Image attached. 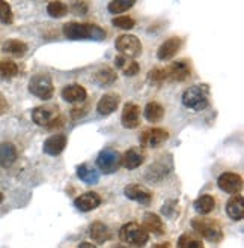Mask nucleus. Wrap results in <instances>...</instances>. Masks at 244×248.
<instances>
[{"label": "nucleus", "instance_id": "34", "mask_svg": "<svg viewBox=\"0 0 244 248\" xmlns=\"http://www.w3.org/2000/svg\"><path fill=\"white\" fill-rule=\"evenodd\" d=\"M0 23L2 24H11L12 23V9L9 3L0 0Z\"/></svg>", "mask_w": 244, "mask_h": 248}, {"label": "nucleus", "instance_id": "39", "mask_svg": "<svg viewBox=\"0 0 244 248\" xmlns=\"http://www.w3.org/2000/svg\"><path fill=\"white\" fill-rule=\"evenodd\" d=\"M152 248H170V245H169V244H157V245H154Z\"/></svg>", "mask_w": 244, "mask_h": 248}, {"label": "nucleus", "instance_id": "21", "mask_svg": "<svg viewBox=\"0 0 244 248\" xmlns=\"http://www.w3.org/2000/svg\"><path fill=\"white\" fill-rule=\"evenodd\" d=\"M226 212H228L229 217H231V220H234V221L243 220V217H244V205H243V197L240 194H235V196H232L231 199L228 200Z\"/></svg>", "mask_w": 244, "mask_h": 248}, {"label": "nucleus", "instance_id": "10", "mask_svg": "<svg viewBox=\"0 0 244 248\" xmlns=\"http://www.w3.org/2000/svg\"><path fill=\"white\" fill-rule=\"evenodd\" d=\"M217 185L225 193L235 196L243 186V179L237 173H223L217 181Z\"/></svg>", "mask_w": 244, "mask_h": 248}, {"label": "nucleus", "instance_id": "38", "mask_svg": "<svg viewBox=\"0 0 244 248\" xmlns=\"http://www.w3.org/2000/svg\"><path fill=\"white\" fill-rule=\"evenodd\" d=\"M79 248H97L95 245H92V244H89V242H83Z\"/></svg>", "mask_w": 244, "mask_h": 248}, {"label": "nucleus", "instance_id": "2", "mask_svg": "<svg viewBox=\"0 0 244 248\" xmlns=\"http://www.w3.org/2000/svg\"><path fill=\"white\" fill-rule=\"evenodd\" d=\"M119 238L124 244L133 245L136 248H142L146 245L149 239V233L137 223H128L121 227Z\"/></svg>", "mask_w": 244, "mask_h": 248}, {"label": "nucleus", "instance_id": "31", "mask_svg": "<svg viewBox=\"0 0 244 248\" xmlns=\"http://www.w3.org/2000/svg\"><path fill=\"white\" fill-rule=\"evenodd\" d=\"M18 74V66L12 61L0 62V78H12Z\"/></svg>", "mask_w": 244, "mask_h": 248}, {"label": "nucleus", "instance_id": "20", "mask_svg": "<svg viewBox=\"0 0 244 248\" xmlns=\"http://www.w3.org/2000/svg\"><path fill=\"white\" fill-rule=\"evenodd\" d=\"M66 146V137L64 134H54L44 141V152L49 155H59Z\"/></svg>", "mask_w": 244, "mask_h": 248}, {"label": "nucleus", "instance_id": "5", "mask_svg": "<svg viewBox=\"0 0 244 248\" xmlns=\"http://www.w3.org/2000/svg\"><path fill=\"white\" fill-rule=\"evenodd\" d=\"M122 155L112 148H106L99 152L97 158V166L103 173H114L121 167Z\"/></svg>", "mask_w": 244, "mask_h": 248}, {"label": "nucleus", "instance_id": "23", "mask_svg": "<svg viewBox=\"0 0 244 248\" xmlns=\"http://www.w3.org/2000/svg\"><path fill=\"white\" fill-rule=\"evenodd\" d=\"M114 63H116V68L124 72L125 76H136L140 66L136 61L130 59V57H125V56H118L116 59H114Z\"/></svg>", "mask_w": 244, "mask_h": 248}, {"label": "nucleus", "instance_id": "22", "mask_svg": "<svg viewBox=\"0 0 244 248\" xmlns=\"http://www.w3.org/2000/svg\"><path fill=\"white\" fill-rule=\"evenodd\" d=\"M143 229L146 232H151V233H155V235H162L164 232V223L162 218L157 215V214H152V212H146L145 217H143Z\"/></svg>", "mask_w": 244, "mask_h": 248}, {"label": "nucleus", "instance_id": "28", "mask_svg": "<svg viewBox=\"0 0 244 248\" xmlns=\"http://www.w3.org/2000/svg\"><path fill=\"white\" fill-rule=\"evenodd\" d=\"M77 174L81 181H84L86 184H97L99 179V174L95 169L89 167L88 164H81L77 169Z\"/></svg>", "mask_w": 244, "mask_h": 248}, {"label": "nucleus", "instance_id": "30", "mask_svg": "<svg viewBox=\"0 0 244 248\" xmlns=\"http://www.w3.org/2000/svg\"><path fill=\"white\" fill-rule=\"evenodd\" d=\"M3 51L12 56H23L27 51V46L18 39H9L3 44Z\"/></svg>", "mask_w": 244, "mask_h": 248}, {"label": "nucleus", "instance_id": "19", "mask_svg": "<svg viewBox=\"0 0 244 248\" xmlns=\"http://www.w3.org/2000/svg\"><path fill=\"white\" fill-rule=\"evenodd\" d=\"M86 91L80 84H69L62 89V98L66 103H83L86 99Z\"/></svg>", "mask_w": 244, "mask_h": 248}, {"label": "nucleus", "instance_id": "25", "mask_svg": "<svg viewBox=\"0 0 244 248\" xmlns=\"http://www.w3.org/2000/svg\"><path fill=\"white\" fill-rule=\"evenodd\" d=\"M214 208H216V200H214L212 196H200L196 202H195V209L200 214V215H207L210 214Z\"/></svg>", "mask_w": 244, "mask_h": 248}, {"label": "nucleus", "instance_id": "40", "mask_svg": "<svg viewBox=\"0 0 244 248\" xmlns=\"http://www.w3.org/2000/svg\"><path fill=\"white\" fill-rule=\"evenodd\" d=\"M2 200H3V194L0 193V203H2Z\"/></svg>", "mask_w": 244, "mask_h": 248}, {"label": "nucleus", "instance_id": "29", "mask_svg": "<svg viewBox=\"0 0 244 248\" xmlns=\"http://www.w3.org/2000/svg\"><path fill=\"white\" fill-rule=\"evenodd\" d=\"M178 248H205L204 242L193 233H184L178 239Z\"/></svg>", "mask_w": 244, "mask_h": 248}, {"label": "nucleus", "instance_id": "24", "mask_svg": "<svg viewBox=\"0 0 244 248\" xmlns=\"http://www.w3.org/2000/svg\"><path fill=\"white\" fill-rule=\"evenodd\" d=\"M91 238L94 241H97L98 244H104L106 241H109L110 239V232H109L107 226L103 224V223H99V221L94 223L91 226Z\"/></svg>", "mask_w": 244, "mask_h": 248}, {"label": "nucleus", "instance_id": "18", "mask_svg": "<svg viewBox=\"0 0 244 248\" xmlns=\"http://www.w3.org/2000/svg\"><path fill=\"white\" fill-rule=\"evenodd\" d=\"M17 148L9 141L0 143V166L9 167L17 161Z\"/></svg>", "mask_w": 244, "mask_h": 248}, {"label": "nucleus", "instance_id": "17", "mask_svg": "<svg viewBox=\"0 0 244 248\" xmlns=\"http://www.w3.org/2000/svg\"><path fill=\"white\" fill-rule=\"evenodd\" d=\"M119 101H121L119 95H116V93H107V95H104L101 99L98 101L97 110H98V113L101 114V116H109V114H112L114 110L118 108Z\"/></svg>", "mask_w": 244, "mask_h": 248}, {"label": "nucleus", "instance_id": "11", "mask_svg": "<svg viewBox=\"0 0 244 248\" xmlns=\"http://www.w3.org/2000/svg\"><path fill=\"white\" fill-rule=\"evenodd\" d=\"M121 121H122V125L128 129H133V128L139 126V124H140V108H139V106H136L134 103H127L124 106V110H122Z\"/></svg>", "mask_w": 244, "mask_h": 248}, {"label": "nucleus", "instance_id": "26", "mask_svg": "<svg viewBox=\"0 0 244 248\" xmlns=\"http://www.w3.org/2000/svg\"><path fill=\"white\" fill-rule=\"evenodd\" d=\"M116 72H114L112 68H101L97 71L95 74V81L99 86H110L112 83L116 81Z\"/></svg>", "mask_w": 244, "mask_h": 248}, {"label": "nucleus", "instance_id": "35", "mask_svg": "<svg viewBox=\"0 0 244 248\" xmlns=\"http://www.w3.org/2000/svg\"><path fill=\"white\" fill-rule=\"evenodd\" d=\"M113 26H116L119 29H124V31H128V29H133L134 27V20L130 17H116L113 20Z\"/></svg>", "mask_w": 244, "mask_h": 248}, {"label": "nucleus", "instance_id": "7", "mask_svg": "<svg viewBox=\"0 0 244 248\" xmlns=\"http://www.w3.org/2000/svg\"><path fill=\"white\" fill-rule=\"evenodd\" d=\"M114 46H116V50L121 53V56L130 57V59L137 57L142 53V44L134 35H121Z\"/></svg>", "mask_w": 244, "mask_h": 248}, {"label": "nucleus", "instance_id": "14", "mask_svg": "<svg viewBox=\"0 0 244 248\" xmlns=\"http://www.w3.org/2000/svg\"><path fill=\"white\" fill-rule=\"evenodd\" d=\"M143 161H145V152H143L140 148H133L130 151H127L124 155H122V159H121V164L128 169V170H134L137 169Z\"/></svg>", "mask_w": 244, "mask_h": 248}, {"label": "nucleus", "instance_id": "3", "mask_svg": "<svg viewBox=\"0 0 244 248\" xmlns=\"http://www.w3.org/2000/svg\"><path fill=\"white\" fill-rule=\"evenodd\" d=\"M192 226L196 233H199L200 236L211 241V242H219L223 238V232H222L220 224L214 220H210V218H204V217L195 218L192 221Z\"/></svg>", "mask_w": 244, "mask_h": 248}, {"label": "nucleus", "instance_id": "16", "mask_svg": "<svg viewBox=\"0 0 244 248\" xmlns=\"http://www.w3.org/2000/svg\"><path fill=\"white\" fill-rule=\"evenodd\" d=\"M179 48H181V39L177 36L169 38L160 46L159 51H157V56H159L160 61H169L179 51Z\"/></svg>", "mask_w": 244, "mask_h": 248}, {"label": "nucleus", "instance_id": "12", "mask_svg": "<svg viewBox=\"0 0 244 248\" xmlns=\"http://www.w3.org/2000/svg\"><path fill=\"white\" fill-rule=\"evenodd\" d=\"M57 118L56 107H36L32 111V121L39 126H49Z\"/></svg>", "mask_w": 244, "mask_h": 248}, {"label": "nucleus", "instance_id": "13", "mask_svg": "<svg viewBox=\"0 0 244 248\" xmlns=\"http://www.w3.org/2000/svg\"><path fill=\"white\" fill-rule=\"evenodd\" d=\"M166 76L169 80L174 81H184L190 76V66L185 61L174 62L169 68H166Z\"/></svg>", "mask_w": 244, "mask_h": 248}, {"label": "nucleus", "instance_id": "15", "mask_svg": "<svg viewBox=\"0 0 244 248\" xmlns=\"http://www.w3.org/2000/svg\"><path fill=\"white\" fill-rule=\"evenodd\" d=\"M74 205L81 212H89L101 205V199L97 193H84L74 200Z\"/></svg>", "mask_w": 244, "mask_h": 248}, {"label": "nucleus", "instance_id": "32", "mask_svg": "<svg viewBox=\"0 0 244 248\" xmlns=\"http://www.w3.org/2000/svg\"><path fill=\"white\" fill-rule=\"evenodd\" d=\"M47 12H49V16L53 18H61V17L66 16L68 6L62 2H51L47 6Z\"/></svg>", "mask_w": 244, "mask_h": 248}, {"label": "nucleus", "instance_id": "36", "mask_svg": "<svg viewBox=\"0 0 244 248\" xmlns=\"http://www.w3.org/2000/svg\"><path fill=\"white\" fill-rule=\"evenodd\" d=\"M149 78H151L152 81H155V83H162V81H164V80L167 78V76H166V69H163V68H157V69L151 71V72H149Z\"/></svg>", "mask_w": 244, "mask_h": 248}, {"label": "nucleus", "instance_id": "37", "mask_svg": "<svg viewBox=\"0 0 244 248\" xmlns=\"http://www.w3.org/2000/svg\"><path fill=\"white\" fill-rule=\"evenodd\" d=\"M8 108H9V106H8V101L5 99V96L0 93V114H3V113H6L8 111Z\"/></svg>", "mask_w": 244, "mask_h": 248}, {"label": "nucleus", "instance_id": "27", "mask_svg": "<svg viewBox=\"0 0 244 248\" xmlns=\"http://www.w3.org/2000/svg\"><path fill=\"white\" fill-rule=\"evenodd\" d=\"M164 116V108L162 104L159 103H149L146 104L145 107V118L149 121V122H159L163 119Z\"/></svg>", "mask_w": 244, "mask_h": 248}, {"label": "nucleus", "instance_id": "1", "mask_svg": "<svg viewBox=\"0 0 244 248\" xmlns=\"http://www.w3.org/2000/svg\"><path fill=\"white\" fill-rule=\"evenodd\" d=\"M62 31L68 39H106V32L99 26L92 23H66Z\"/></svg>", "mask_w": 244, "mask_h": 248}, {"label": "nucleus", "instance_id": "4", "mask_svg": "<svg viewBox=\"0 0 244 248\" xmlns=\"http://www.w3.org/2000/svg\"><path fill=\"white\" fill-rule=\"evenodd\" d=\"M29 91L41 99H50L54 93V87L50 76L47 74L33 76L31 81H29Z\"/></svg>", "mask_w": 244, "mask_h": 248}, {"label": "nucleus", "instance_id": "8", "mask_svg": "<svg viewBox=\"0 0 244 248\" xmlns=\"http://www.w3.org/2000/svg\"><path fill=\"white\" fill-rule=\"evenodd\" d=\"M124 193L130 200H134V202L140 203V205H145V206L149 205L151 200H152V193L146 186H143L140 184H131V185L125 186Z\"/></svg>", "mask_w": 244, "mask_h": 248}, {"label": "nucleus", "instance_id": "9", "mask_svg": "<svg viewBox=\"0 0 244 248\" xmlns=\"http://www.w3.org/2000/svg\"><path fill=\"white\" fill-rule=\"evenodd\" d=\"M167 137H169V134L164 129H160V128L146 129V131H143L140 136V144L149 146V148H159L162 143H164L167 140Z\"/></svg>", "mask_w": 244, "mask_h": 248}, {"label": "nucleus", "instance_id": "33", "mask_svg": "<svg viewBox=\"0 0 244 248\" xmlns=\"http://www.w3.org/2000/svg\"><path fill=\"white\" fill-rule=\"evenodd\" d=\"M134 5V2H127V0H113L109 3V11L112 14H119L125 12L127 9H130Z\"/></svg>", "mask_w": 244, "mask_h": 248}, {"label": "nucleus", "instance_id": "6", "mask_svg": "<svg viewBox=\"0 0 244 248\" xmlns=\"http://www.w3.org/2000/svg\"><path fill=\"white\" fill-rule=\"evenodd\" d=\"M182 104L192 110H204L208 106V96L200 87H189L182 95Z\"/></svg>", "mask_w": 244, "mask_h": 248}]
</instances>
